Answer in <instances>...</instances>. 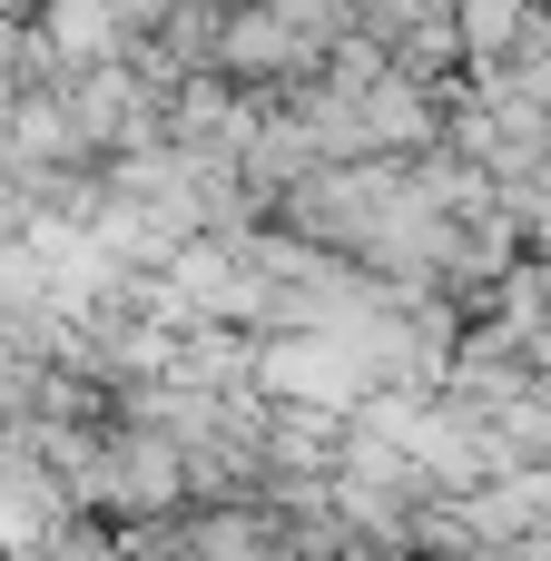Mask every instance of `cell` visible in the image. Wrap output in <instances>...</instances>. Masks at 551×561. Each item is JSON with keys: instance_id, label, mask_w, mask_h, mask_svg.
Returning <instances> with one entry per match:
<instances>
[{"instance_id": "1", "label": "cell", "mask_w": 551, "mask_h": 561, "mask_svg": "<svg viewBox=\"0 0 551 561\" xmlns=\"http://www.w3.org/2000/svg\"><path fill=\"white\" fill-rule=\"evenodd\" d=\"M513 10H523V0H463V39H473V49H503Z\"/></svg>"}]
</instances>
